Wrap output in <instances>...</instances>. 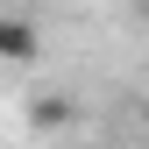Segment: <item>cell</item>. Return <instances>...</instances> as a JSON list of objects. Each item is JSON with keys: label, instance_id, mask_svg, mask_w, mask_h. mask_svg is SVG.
I'll use <instances>...</instances> for the list:
<instances>
[{"label": "cell", "instance_id": "cell-1", "mask_svg": "<svg viewBox=\"0 0 149 149\" xmlns=\"http://www.w3.org/2000/svg\"><path fill=\"white\" fill-rule=\"evenodd\" d=\"M43 57V36L29 14H0V64H36Z\"/></svg>", "mask_w": 149, "mask_h": 149}, {"label": "cell", "instance_id": "cell-3", "mask_svg": "<svg viewBox=\"0 0 149 149\" xmlns=\"http://www.w3.org/2000/svg\"><path fill=\"white\" fill-rule=\"evenodd\" d=\"M128 7H135V14H142V22H149V0H128Z\"/></svg>", "mask_w": 149, "mask_h": 149}, {"label": "cell", "instance_id": "cell-2", "mask_svg": "<svg viewBox=\"0 0 149 149\" xmlns=\"http://www.w3.org/2000/svg\"><path fill=\"white\" fill-rule=\"evenodd\" d=\"M29 121H36V128H64V121H71V100H64V92H57V100L43 92V100L29 107Z\"/></svg>", "mask_w": 149, "mask_h": 149}, {"label": "cell", "instance_id": "cell-4", "mask_svg": "<svg viewBox=\"0 0 149 149\" xmlns=\"http://www.w3.org/2000/svg\"><path fill=\"white\" fill-rule=\"evenodd\" d=\"M142 135H149V100H142Z\"/></svg>", "mask_w": 149, "mask_h": 149}]
</instances>
